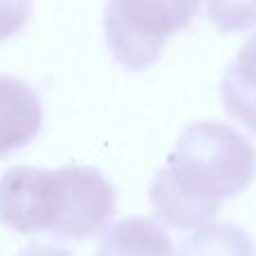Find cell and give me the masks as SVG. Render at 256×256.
Returning a JSON list of instances; mask_svg holds the SVG:
<instances>
[{
	"label": "cell",
	"instance_id": "5",
	"mask_svg": "<svg viewBox=\"0 0 256 256\" xmlns=\"http://www.w3.org/2000/svg\"><path fill=\"white\" fill-rule=\"evenodd\" d=\"M97 256H176L164 225L153 218H124L104 232Z\"/></svg>",
	"mask_w": 256,
	"mask_h": 256
},
{
	"label": "cell",
	"instance_id": "4",
	"mask_svg": "<svg viewBox=\"0 0 256 256\" xmlns=\"http://www.w3.org/2000/svg\"><path fill=\"white\" fill-rule=\"evenodd\" d=\"M43 128V104L27 81L0 74V158L27 146Z\"/></svg>",
	"mask_w": 256,
	"mask_h": 256
},
{
	"label": "cell",
	"instance_id": "8",
	"mask_svg": "<svg viewBox=\"0 0 256 256\" xmlns=\"http://www.w3.org/2000/svg\"><path fill=\"white\" fill-rule=\"evenodd\" d=\"M209 20L218 32H245L256 25V0H209Z\"/></svg>",
	"mask_w": 256,
	"mask_h": 256
},
{
	"label": "cell",
	"instance_id": "7",
	"mask_svg": "<svg viewBox=\"0 0 256 256\" xmlns=\"http://www.w3.org/2000/svg\"><path fill=\"white\" fill-rule=\"evenodd\" d=\"M176 256H254V245L232 222H207L180 245Z\"/></svg>",
	"mask_w": 256,
	"mask_h": 256
},
{
	"label": "cell",
	"instance_id": "9",
	"mask_svg": "<svg viewBox=\"0 0 256 256\" xmlns=\"http://www.w3.org/2000/svg\"><path fill=\"white\" fill-rule=\"evenodd\" d=\"M32 14V0H0V43L22 30Z\"/></svg>",
	"mask_w": 256,
	"mask_h": 256
},
{
	"label": "cell",
	"instance_id": "6",
	"mask_svg": "<svg viewBox=\"0 0 256 256\" xmlns=\"http://www.w3.org/2000/svg\"><path fill=\"white\" fill-rule=\"evenodd\" d=\"M222 106L234 120L256 132V32L245 40L220 84Z\"/></svg>",
	"mask_w": 256,
	"mask_h": 256
},
{
	"label": "cell",
	"instance_id": "2",
	"mask_svg": "<svg viewBox=\"0 0 256 256\" xmlns=\"http://www.w3.org/2000/svg\"><path fill=\"white\" fill-rule=\"evenodd\" d=\"M115 209V189L97 168L16 166L0 176V222L20 234L86 240Z\"/></svg>",
	"mask_w": 256,
	"mask_h": 256
},
{
	"label": "cell",
	"instance_id": "1",
	"mask_svg": "<svg viewBox=\"0 0 256 256\" xmlns=\"http://www.w3.org/2000/svg\"><path fill=\"white\" fill-rule=\"evenodd\" d=\"M254 146L220 122L184 128L166 166L155 173L150 202L155 216L178 230L202 227L216 218L222 200L240 196L254 180Z\"/></svg>",
	"mask_w": 256,
	"mask_h": 256
},
{
	"label": "cell",
	"instance_id": "3",
	"mask_svg": "<svg viewBox=\"0 0 256 256\" xmlns=\"http://www.w3.org/2000/svg\"><path fill=\"white\" fill-rule=\"evenodd\" d=\"M202 0H108L104 32L112 58L142 72L160 58L166 40L200 12Z\"/></svg>",
	"mask_w": 256,
	"mask_h": 256
},
{
	"label": "cell",
	"instance_id": "10",
	"mask_svg": "<svg viewBox=\"0 0 256 256\" xmlns=\"http://www.w3.org/2000/svg\"><path fill=\"white\" fill-rule=\"evenodd\" d=\"M18 256H72L68 250L56 248V245H27Z\"/></svg>",
	"mask_w": 256,
	"mask_h": 256
}]
</instances>
